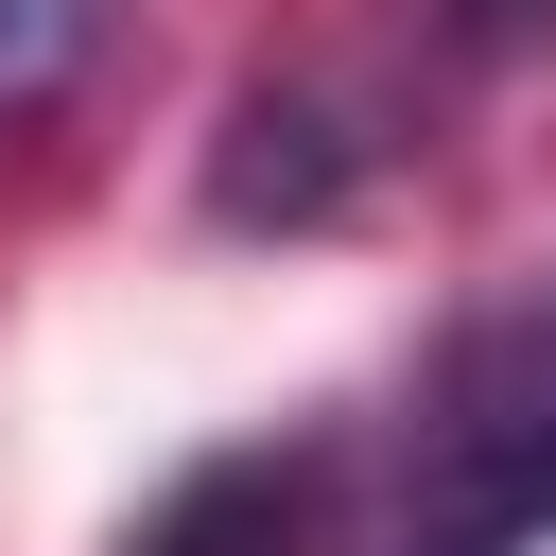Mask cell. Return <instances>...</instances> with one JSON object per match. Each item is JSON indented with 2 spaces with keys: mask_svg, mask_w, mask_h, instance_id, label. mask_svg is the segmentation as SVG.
I'll list each match as a JSON object with an SVG mask.
<instances>
[{
  "mask_svg": "<svg viewBox=\"0 0 556 556\" xmlns=\"http://www.w3.org/2000/svg\"><path fill=\"white\" fill-rule=\"evenodd\" d=\"M539 539H556V278L452 330V365L400 417L382 521L348 556H539Z\"/></svg>",
  "mask_w": 556,
  "mask_h": 556,
  "instance_id": "cell-1",
  "label": "cell"
},
{
  "mask_svg": "<svg viewBox=\"0 0 556 556\" xmlns=\"http://www.w3.org/2000/svg\"><path fill=\"white\" fill-rule=\"evenodd\" d=\"M365 521H348V452L330 434H243V452H191L139 521H122V556H348Z\"/></svg>",
  "mask_w": 556,
  "mask_h": 556,
  "instance_id": "cell-2",
  "label": "cell"
},
{
  "mask_svg": "<svg viewBox=\"0 0 556 556\" xmlns=\"http://www.w3.org/2000/svg\"><path fill=\"white\" fill-rule=\"evenodd\" d=\"M104 52V0H0V122L70 104V70Z\"/></svg>",
  "mask_w": 556,
  "mask_h": 556,
  "instance_id": "cell-3",
  "label": "cell"
},
{
  "mask_svg": "<svg viewBox=\"0 0 556 556\" xmlns=\"http://www.w3.org/2000/svg\"><path fill=\"white\" fill-rule=\"evenodd\" d=\"M434 35L486 70V52H539V35H556V0H434Z\"/></svg>",
  "mask_w": 556,
  "mask_h": 556,
  "instance_id": "cell-4",
  "label": "cell"
}]
</instances>
